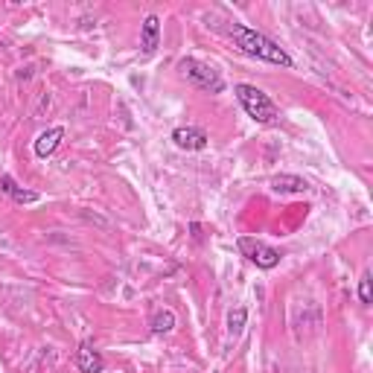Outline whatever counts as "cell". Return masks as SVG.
Wrapping results in <instances>:
<instances>
[{"instance_id": "cell-9", "label": "cell", "mask_w": 373, "mask_h": 373, "mask_svg": "<svg viewBox=\"0 0 373 373\" xmlns=\"http://www.w3.org/2000/svg\"><path fill=\"white\" fill-rule=\"evenodd\" d=\"M158 44H161V18L158 15H146L143 27H140V50L149 56V53L158 50Z\"/></svg>"}, {"instance_id": "cell-12", "label": "cell", "mask_w": 373, "mask_h": 373, "mask_svg": "<svg viewBox=\"0 0 373 373\" xmlns=\"http://www.w3.org/2000/svg\"><path fill=\"white\" fill-rule=\"evenodd\" d=\"M245 324H248V310H245V306H236V310L228 312V333H231V336H239V333H243Z\"/></svg>"}, {"instance_id": "cell-3", "label": "cell", "mask_w": 373, "mask_h": 373, "mask_svg": "<svg viewBox=\"0 0 373 373\" xmlns=\"http://www.w3.org/2000/svg\"><path fill=\"white\" fill-rule=\"evenodd\" d=\"M178 71H181V76H184L190 85L202 87V91H210V94H222V91H225L222 73H219L213 64L202 61V59H192V56L181 59V61H178Z\"/></svg>"}, {"instance_id": "cell-8", "label": "cell", "mask_w": 373, "mask_h": 373, "mask_svg": "<svg viewBox=\"0 0 373 373\" xmlns=\"http://www.w3.org/2000/svg\"><path fill=\"white\" fill-rule=\"evenodd\" d=\"M64 135H68V131H64L61 126H53V128H47V131H41L38 140H35V155H38L41 161H44V158H50L53 152L61 146Z\"/></svg>"}, {"instance_id": "cell-2", "label": "cell", "mask_w": 373, "mask_h": 373, "mask_svg": "<svg viewBox=\"0 0 373 373\" xmlns=\"http://www.w3.org/2000/svg\"><path fill=\"white\" fill-rule=\"evenodd\" d=\"M233 94H236L239 105L245 108V114L254 123H259V126H274V123H280V108L274 105V99L266 91H259L257 85H245L243 82V85L233 87Z\"/></svg>"}, {"instance_id": "cell-13", "label": "cell", "mask_w": 373, "mask_h": 373, "mask_svg": "<svg viewBox=\"0 0 373 373\" xmlns=\"http://www.w3.org/2000/svg\"><path fill=\"white\" fill-rule=\"evenodd\" d=\"M359 300L367 306V303H373V292H370V271H365L362 274V280H359Z\"/></svg>"}, {"instance_id": "cell-4", "label": "cell", "mask_w": 373, "mask_h": 373, "mask_svg": "<svg viewBox=\"0 0 373 373\" xmlns=\"http://www.w3.org/2000/svg\"><path fill=\"white\" fill-rule=\"evenodd\" d=\"M236 248H239V254L243 257H248L257 269H262V271H271V269H277L280 266V251L277 248H271V245H266L262 239H254V236H239L236 239Z\"/></svg>"}, {"instance_id": "cell-14", "label": "cell", "mask_w": 373, "mask_h": 373, "mask_svg": "<svg viewBox=\"0 0 373 373\" xmlns=\"http://www.w3.org/2000/svg\"><path fill=\"white\" fill-rule=\"evenodd\" d=\"M190 231H192V236H195V239L202 236V225H190Z\"/></svg>"}, {"instance_id": "cell-1", "label": "cell", "mask_w": 373, "mask_h": 373, "mask_svg": "<svg viewBox=\"0 0 373 373\" xmlns=\"http://www.w3.org/2000/svg\"><path fill=\"white\" fill-rule=\"evenodd\" d=\"M228 35L233 38V44L245 56L259 59V61H269V64H277V68H292V56L283 50L277 41H271L269 35H262V32L245 27V24H231Z\"/></svg>"}, {"instance_id": "cell-5", "label": "cell", "mask_w": 373, "mask_h": 373, "mask_svg": "<svg viewBox=\"0 0 373 373\" xmlns=\"http://www.w3.org/2000/svg\"><path fill=\"white\" fill-rule=\"evenodd\" d=\"M172 143L178 149H184V152H202V149H207L210 137H207V131L199 128V126H181V128L172 131Z\"/></svg>"}, {"instance_id": "cell-11", "label": "cell", "mask_w": 373, "mask_h": 373, "mask_svg": "<svg viewBox=\"0 0 373 373\" xmlns=\"http://www.w3.org/2000/svg\"><path fill=\"white\" fill-rule=\"evenodd\" d=\"M149 330L155 333V336H166L175 330V312L172 310H158L155 315H152L149 321Z\"/></svg>"}, {"instance_id": "cell-10", "label": "cell", "mask_w": 373, "mask_h": 373, "mask_svg": "<svg viewBox=\"0 0 373 373\" xmlns=\"http://www.w3.org/2000/svg\"><path fill=\"white\" fill-rule=\"evenodd\" d=\"M271 190L274 192H306L310 184H306L300 175H274L271 178Z\"/></svg>"}, {"instance_id": "cell-7", "label": "cell", "mask_w": 373, "mask_h": 373, "mask_svg": "<svg viewBox=\"0 0 373 373\" xmlns=\"http://www.w3.org/2000/svg\"><path fill=\"white\" fill-rule=\"evenodd\" d=\"M0 192L4 195H9V199L15 202V204H35L41 195L38 192H32V190H24V187H18V181L12 178V175H0Z\"/></svg>"}, {"instance_id": "cell-6", "label": "cell", "mask_w": 373, "mask_h": 373, "mask_svg": "<svg viewBox=\"0 0 373 373\" xmlns=\"http://www.w3.org/2000/svg\"><path fill=\"white\" fill-rule=\"evenodd\" d=\"M76 367L82 373H102L105 370V359L99 356V350L91 341H82L79 344V353H76Z\"/></svg>"}]
</instances>
